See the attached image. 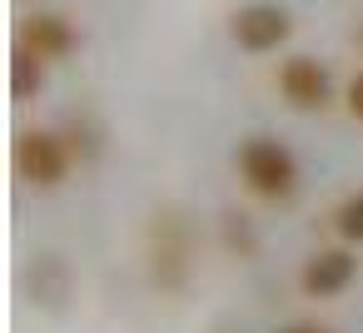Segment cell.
<instances>
[{
	"label": "cell",
	"mask_w": 363,
	"mask_h": 333,
	"mask_svg": "<svg viewBox=\"0 0 363 333\" xmlns=\"http://www.w3.org/2000/svg\"><path fill=\"white\" fill-rule=\"evenodd\" d=\"M239 179L259 194V199H289L298 189V159L289 154V145L269 140V135H254L239 145Z\"/></svg>",
	"instance_id": "cell-1"
},
{
	"label": "cell",
	"mask_w": 363,
	"mask_h": 333,
	"mask_svg": "<svg viewBox=\"0 0 363 333\" xmlns=\"http://www.w3.org/2000/svg\"><path fill=\"white\" fill-rule=\"evenodd\" d=\"M16 174L35 189H55L70 174V145L55 130H26L16 140Z\"/></svg>",
	"instance_id": "cell-2"
},
{
	"label": "cell",
	"mask_w": 363,
	"mask_h": 333,
	"mask_svg": "<svg viewBox=\"0 0 363 333\" xmlns=\"http://www.w3.org/2000/svg\"><path fill=\"white\" fill-rule=\"evenodd\" d=\"M229 35H234V45L244 55H269L294 35V21H289L284 6H274V0H254V6H239L229 16Z\"/></svg>",
	"instance_id": "cell-3"
},
{
	"label": "cell",
	"mask_w": 363,
	"mask_h": 333,
	"mask_svg": "<svg viewBox=\"0 0 363 333\" xmlns=\"http://www.w3.org/2000/svg\"><path fill=\"white\" fill-rule=\"evenodd\" d=\"M150 273L160 288H184L189 278V229L179 224V214H160L155 234H150Z\"/></svg>",
	"instance_id": "cell-4"
},
{
	"label": "cell",
	"mask_w": 363,
	"mask_h": 333,
	"mask_svg": "<svg viewBox=\"0 0 363 333\" xmlns=\"http://www.w3.org/2000/svg\"><path fill=\"white\" fill-rule=\"evenodd\" d=\"M279 95L294 110H323L333 100V80H328V70L313 55H289L279 65Z\"/></svg>",
	"instance_id": "cell-5"
},
{
	"label": "cell",
	"mask_w": 363,
	"mask_h": 333,
	"mask_svg": "<svg viewBox=\"0 0 363 333\" xmlns=\"http://www.w3.org/2000/svg\"><path fill=\"white\" fill-rule=\"evenodd\" d=\"M16 45L30 50L35 60H65V55L80 45V35H75V26H70L65 16H55V11H35V16H26Z\"/></svg>",
	"instance_id": "cell-6"
},
{
	"label": "cell",
	"mask_w": 363,
	"mask_h": 333,
	"mask_svg": "<svg viewBox=\"0 0 363 333\" xmlns=\"http://www.w3.org/2000/svg\"><path fill=\"white\" fill-rule=\"evenodd\" d=\"M353 273H358V259H353L348 249H318V254L303 264L298 283H303L308 298H338V293L353 283Z\"/></svg>",
	"instance_id": "cell-7"
},
{
	"label": "cell",
	"mask_w": 363,
	"mask_h": 333,
	"mask_svg": "<svg viewBox=\"0 0 363 333\" xmlns=\"http://www.w3.org/2000/svg\"><path fill=\"white\" fill-rule=\"evenodd\" d=\"M45 85V60H35L30 50L16 45V60H11V95L16 100H35Z\"/></svg>",
	"instance_id": "cell-8"
},
{
	"label": "cell",
	"mask_w": 363,
	"mask_h": 333,
	"mask_svg": "<svg viewBox=\"0 0 363 333\" xmlns=\"http://www.w3.org/2000/svg\"><path fill=\"white\" fill-rule=\"evenodd\" d=\"M333 229H338L348 244H363V189H353V194L338 204V214H333Z\"/></svg>",
	"instance_id": "cell-9"
},
{
	"label": "cell",
	"mask_w": 363,
	"mask_h": 333,
	"mask_svg": "<svg viewBox=\"0 0 363 333\" xmlns=\"http://www.w3.org/2000/svg\"><path fill=\"white\" fill-rule=\"evenodd\" d=\"M343 105H348V115H353V120L363 125V70H358V75L348 80V90H343Z\"/></svg>",
	"instance_id": "cell-10"
},
{
	"label": "cell",
	"mask_w": 363,
	"mask_h": 333,
	"mask_svg": "<svg viewBox=\"0 0 363 333\" xmlns=\"http://www.w3.org/2000/svg\"><path fill=\"white\" fill-rule=\"evenodd\" d=\"M284 333H328V328H313V323H294V328H284Z\"/></svg>",
	"instance_id": "cell-11"
}]
</instances>
